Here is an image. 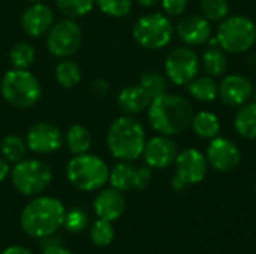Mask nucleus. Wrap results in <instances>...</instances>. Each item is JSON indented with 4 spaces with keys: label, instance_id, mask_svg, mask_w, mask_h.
Wrapping results in <instances>:
<instances>
[{
    "label": "nucleus",
    "instance_id": "f257e3e1",
    "mask_svg": "<svg viewBox=\"0 0 256 254\" xmlns=\"http://www.w3.org/2000/svg\"><path fill=\"white\" fill-rule=\"evenodd\" d=\"M194 114V106L186 97L170 93L154 97L147 109L153 130L166 136H177L189 129Z\"/></svg>",
    "mask_w": 256,
    "mask_h": 254
},
{
    "label": "nucleus",
    "instance_id": "f03ea898",
    "mask_svg": "<svg viewBox=\"0 0 256 254\" xmlns=\"http://www.w3.org/2000/svg\"><path fill=\"white\" fill-rule=\"evenodd\" d=\"M147 135L142 123L134 115L117 117L106 130V148L118 162H135L142 156Z\"/></svg>",
    "mask_w": 256,
    "mask_h": 254
},
{
    "label": "nucleus",
    "instance_id": "7ed1b4c3",
    "mask_svg": "<svg viewBox=\"0 0 256 254\" xmlns=\"http://www.w3.org/2000/svg\"><path fill=\"white\" fill-rule=\"evenodd\" d=\"M64 205L52 196H34L21 213V228L32 238L54 235L64 222Z\"/></svg>",
    "mask_w": 256,
    "mask_h": 254
},
{
    "label": "nucleus",
    "instance_id": "20e7f679",
    "mask_svg": "<svg viewBox=\"0 0 256 254\" xmlns=\"http://www.w3.org/2000/svg\"><path fill=\"white\" fill-rule=\"evenodd\" d=\"M3 100L16 109H28L42 97V85L28 69H9L0 81Z\"/></svg>",
    "mask_w": 256,
    "mask_h": 254
},
{
    "label": "nucleus",
    "instance_id": "39448f33",
    "mask_svg": "<svg viewBox=\"0 0 256 254\" xmlns=\"http://www.w3.org/2000/svg\"><path fill=\"white\" fill-rule=\"evenodd\" d=\"M66 178L76 190L96 192L108 183L110 168L106 162L96 154H76L66 165Z\"/></svg>",
    "mask_w": 256,
    "mask_h": 254
},
{
    "label": "nucleus",
    "instance_id": "423d86ee",
    "mask_svg": "<svg viewBox=\"0 0 256 254\" xmlns=\"http://www.w3.org/2000/svg\"><path fill=\"white\" fill-rule=\"evenodd\" d=\"M174 24L171 18L162 12H152L140 16L132 25L134 40L146 49H162L168 46L174 37Z\"/></svg>",
    "mask_w": 256,
    "mask_h": 254
},
{
    "label": "nucleus",
    "instance_id": "0eeeda50",
    "mask_svg": "<svg viewBox=\"0 0 256 254\" xmlns=\"http://www.w3.org/2000/svg\"><path fill=\"white\" fill-rule=\"evenodd\" d=\"M216 39L225 52L243 54L256 43V24L244 15H228L219 22Z\"/></svg>",
    "mask_w": 256,
    "mask_h": 254
},
{
    "label": "nucleus",
    "instance_id": "6e6552de",
    "mask_svg": "<svg viewBox=\"0 0 256 254\" xmlns=\"http://www.w3.org/2000/svg\"><path fill=\"white\" fill-rule=\"evenodd\" d=\"M10 181L22 196H38L45 192L52 181V169L39 159H24L10 169Z\"/></svg>",
    "mask_w": 256,
    "mask_h": 254
},
{
    "label": "nucleus",
    "instance_id": "1a4fd4ad",
    "mask_svg": "<svg viewBox=\"0 0 256 254\" xmlns=\"http://www.w3.org/2000/svg\"><path fill=\"white\" fill-rule=\"evenodd\" d=\"M82 43V28L72 18H62L46 33V48L56 58H69L78 52Z\"/></svg>",
    "mask_w": 256,
    "mask_h": 254
},
{
    "label": "nucleus",
    "instance_id": "9d476101",
    "mask_svg": "<svg viewBox=\"0 0 256 254\" xmlns=\"http://www.w3.org/2000/svg\"><path fill=\"white\" fill-rule=\"evenodd\" d=\"M201 58L192 46H177L171 49L164 63V73L168 81L177 87L188 85L198 76Z\"/></svg>",
    "mask_w": 256,
    "mask_h": 254
},
{
    "label": "nucleus",
    "instance_id": "9b49d317",
    "mask_svg": "<svg viewBox=\"0 0 256 254\" xmlns=\"http://www.w3.org/2000/svg\"><path fill=\"white\" fill-rule=\"evenodd\" d=\"M26 144L28 151L33 154H52L64 145V132H62V129L54 123L39 121L27 130Z\"/></svg>",
    "mask_w": 256,
    "mask_h": 254
},
{
    "label": "nucleus",
    "instance_id": "f8f14e48",
    "mask_svg": "<svg viewBox=\"0 0 256 254\" xmlns=\"http://www.w3.org/2000/svg\"><path fill=\"white\" fill-rule=\"evenodd\" d=\"M206 157L208 165L222 174L236 171L242 163V151L238 145L230 138L220 135L210 141L206 150Z\"/></svg>",
    "mask_w": 256,
    "mask_h": 254
},
{
    "label": "nucleus",
    "instance_id": "ddd939ff",
    "mask_svg": "<svg viewBox=\"0 0 256 254\" xmlns=\"http://www.w3.org/2000/svg\"><path fill=\"white\" fill-rule=\"evenodd\" d=\"M174 166V175L183 180L188 186H195L206 180L210 165L204 153L196 148H186L183 151H178Z\"/></svg>",
    "mask_w": 256,
    "mask_h": 254
},
{
    "label": "nucleus",
    "instance_id": "4468645a",
    "mask_svg": "<svg viewBox=\"0 0 256 254\" xmlns=\"http://www.w3.org/2000/svg\"><path fill=\"white\" fill-rule=\"evenodd\" d=\"M178 154V148L172 136L156 135L147 139L142 151V159L147 166L152 169H166L174 165L176 157Z\"/></svg>",
    "mask_w": 256,
    "mask_h": 254
},
{
    "label": "nucleus",
    "instance_id": "2eb2a0df",
    "mask_svg": "<svg viewBox=\"0 0 256 254\" xmlns=\"http://www.w3.org/2000/svg\"><path fill=\"white\" fill-rule=\"evenodd\" d=\"M254 96L252 81L242 73L224 75L219 84V99L232 108H240L248 103Z\"/></svg>",
    "mask_w": 256,
    "mask_h": 254
},
{
    "label": "nucleus",
    "instance_id": "dca6fc26",
    "mask_svg": "<svg viewBox=\"0 0 256 254\" xmlns=\"http://www.w3.org/2000/svg\"><path fill=\"white\" fill-rule=\"evenodd\" d=\"M54 22V10L51 9V6L42 1L30 3L20 19L22 31L34 39L46 36Z\"/></svg>",
    "mask_w": 256,
    "mask_h": 254
},
{
    "label": "nucleus",
    "instance_id": "f3484780",
    "mask_svg": "<svg viewBox=\"0 0 256 254\" xmlns=\"http://www.w3.org/2000/svg\"><path fill=\"white\" fill-rule=\"evenodd\" d=\"M174 28L178 39L188 46L204 45L212 37V22L201 13L183 15Z\"/></svg>",
    "mask_w": 256,
    "mask_h": 254
},
{
    "label": "nucleus",
    "instance_id": "a211bd4d",
    "mask_svg": "<svg viewBox=\"0 0 256 254\" xmlns=\"http://www.w3.org/2000/svg\"><path fill=\"white\" fill-rule=\"evenodd\" d=\"M93 210L99 219L116 222L126 211V198L123 192L114 187H108V189L102 187L94 198Z\"/></svg>",
    "mask_w": 256,
    "mask_h": 254
},
{
    "label": "nucleus",
    "instance_id": "6ab92c4d",
    "mask_svg": "<svg viewBox=\"0 0 256 254\" xmlns=\"http://www.w3.org/2000/svg\"><path fill=\"white\" fill-rule=\"evenodd\" d=\"M152 103V97L146 93V90L140 84L126 85L120 90L117 96V106L124 115H138L148 109Z\"/></svg>",
    "mask_w": 256,
    "mask_h": 254
},
{
    "label": "nucleus",
    "instance_id": "aec40b11",
    "mask_svg": "<svg viewBox=\"0 0 256 254\" xmlns=\"http://www.w3.org/2000/svg\"><path fill=\"white\" fill-rule=\"evenodd\" d=\"M92 144H93L92 132L84 124L75 123L69 126L68 130L64 132V145L72 156L88 153Z\"/></svg>",
    "mask_w": 256,
    "mask_h": 254
},
{
    "label": "nucleus",
    "instance_id": "412c9836",
    "mask_svg": "<svg viewBox=\"0 0 256 254\" xmlns=\"http://www.w3.org/2000/svg\"><path fill=\"white\" fill-rule=\"evenodd\" d=\"M190 127L194 133L201 139H214L220 135V120L214 112L210 111H200L198 114H194Z\"/></svg>",
    "mask_w": 256,
    "mask_h": 254
},
{
    "label": "nucleus",
    "instance_id": "4be33fe9",
    "mask_svg": "<svg viewBox=\"0 0 256 254\" xmlns=\"http://www.w3.org/2000/svg\"><path fill=\"white\" fill-rule=\"evenodd\" d=\"M234 129L243 139H256V102H248L237 109Z\"/></svg>",
    "mask_w": 256,
    "mask_h": 254
},
{
    "label": "nucleus",
    "instance_id": "5701e85b",
    "mask_svg": "<svg viewBox=\"0 0 256 254\" xmlns=\"http://www.w3.org/2000/svg\"><path fill=\"white\" fill-rule=\"evenodd\" d=\"M54 79L62 88L70 90L80 85L82 79V70L80 64L70 57L60 58V61L56 64V69H54Z\"/></svg>",
    "mask_w": 256,
    "mask_h": 254
},
{
    "label": "nucleus",
    "instance_id": "b1692460",
    "mask_svg": "<svg viewBox=\"0 0 256 254\" xmlns=\"http://www.w3.org/2000/svg\"><path fill=\"white\" fill-rule=\"evenodd\" d=\"M189 94L202 103H210L219 99V84L213 76L208 75H198L195 79H192L188 85Z\"/></svg>",
    "mask_w": 256,
    "mask_h": 254
},
{
    "label": "nucleus",
    "instance_id": "393cba45",
    "mask_svg": "<svg viewBox=\"0 0 256 254\" xmlns=\"http://www.w3.org/2000/svg\"><path fill=\"white\" fill-rule=\"evenodd\" d=\"M201 67L206 75L219 78L226 73L228 69V57L226 52L220 46H210L204 51L201 57Z\"/></svg>",
    "mask_w": 256,
    "mask_h": 254
},
{
    "label": "nucleus",
    "instance_id": "a878e982",
    "mask_svg": "<svg viewBox=\"0 0 256 254\" xmlns=\"http://www.w3.org/2000/svg\"><path fill=\"white\" fill-rule=\"evenodd\" d=\"M26 138L18 133H9L0 141V156L9 163H18L27 156Z\"/></svg>",
    "mask_w": 256,
    "mask_h": 254
},
{
    "label": "nucleus",
    "instance_id": "bb28decb",
    "mask_svg": "<svg viewBox=\"0 0 256 254\" xmlns=\"http://www.w3.org/2000/svg\"><path fill=\"white\" fill-rule=\"evenodd\" d=\"M134 175L135 166L132 165V162H118L112 166V169H110L108 183L111 184V187L124 193L134 189Z\"/></svg>",
    "mask_w": 256,
    "mask_h": 254
},
{
    "label": "nucleus",
    "instance_id": "cd10ccee",
    "mask_svg": "<svg viewBox=\"0 0 256 254\" xmlns=\"http://www.w3.org/2000/svg\"><path fill=\"white\" fill-rule=\"evenodd\" d=\"M36 60V49L30 42L18 40L9 49V63L15 69H30Z\"/></svg>",
    "mask_w": 256,
    "mask_h": 254
},
{
    "label": "nucleus",
    "instance_id": "c85d7f7f",
    "mask_svg": "<svg viewBox=\"0 0 256 254\" xmlns=\"http://www.w3.org/2000/svg\"><path fill=\"white\" fill-rule=\"evenodd\" d=\"M168 78L158 70H147L140 76L138 84L146 90V93L152 97V100L158 96L168 93Z\"/></svg>",
    "mask_w": 256,
    "mask_h": 254
},
{
    "label": "nucleus",
    "instance_id": "c756f323",
    "mask_svg": "<svg viewBox=\"0 0 256 254\" xmlns=\"http://www.w3.org/2000/svg\"><path fill=\"white\" fill-rule=\"evenodd\" d=\"M96 6V0H56L57 10L64 18H81L93 10Z\"/></svg>",
    "mask_w": 256,
    "mask_h": 254
},
{
    "label": "nucleus",
    "instance_id": "7c9ffc66",
    "mask_svg": "<svg viewBox=\"0 0 256 254\" xmlns=\"http://www.w3.org/2000/svg\"><path fill=\"white\" fill-rule=\"evenodd\" d=\"M116 237V231L112 226V222L98 219L90 229V240L98 247H106L112 243Z\"/></svg>",
    "mask_w": 256,
    "mask_h": 254
},
{
    "label": "nucleus",
    "instance_id": "2f4dec72",
    "mask_svg": "<svg viewBox=\"0 0 256 254\" xmlns=\"http://www.w3.org/2000/svg\"><path fill=\"white\" fill-rule=\"evenodd\" d=\"M201 15L210 22H220L230 15L228 0H201Z\"/></svg>",
    "mask_w": 256,
    "mask_h": 254
},
{
    "label": "nucleus",
    "instance_id": "473e14b6",
    "mask_svg": "<svg viewBox=\"0 0 256 254\" xmlns=\"http://www.w3.org/2000/svg\"><path fill=\"white\" fill-rule=\"evenodd\" d=\"M99 10L110 18H124L134 7V0H96Z\"/></svg>",
    "mask_w": 256,
    "mask_h": 254
},
{
    "label": "nucleus",
    "instance_id": "72a5a7b5",
    "mask_svg": "<svg viewBox=\"0 0 256 254\" xmlns=\"http://www.w3.org/2000/svg\"><path fill=\"white\" fill-rule=\"evenodd\" d=\"M87 222H88L87 214L82 210H80V208H74L70 211H66L63 226L69 232L78 234V232H82L87 228Z\"/></svg>",
    "mask_w": 256,
    "mask_h": 254
},
{
    "label": "nucleus",
    "instance_id": "f704fd0d",
    "mask_svg": "<svg viewBox=\"0 0 256 254\" xmlns=\"http://www.w3.org/2000/svg\"><path fill=\"white\" fill-rule=\"evenodd\" d=\"M153 180V169L147 165L135 168L134 175V190H146Z\"/></svg>",
    "mask_w": 256,
    "mask_h": 254
},
{
    "label": "nucleus",
    "instance_id": "c9c22d12",
    "mask_svg": "<svg viewBox=\"0 0 256 254\" xmlns=\"http://www.w3.org/2000/svg\"><path fill=\"white\" fill-rule=\"evenodd\" d=\"M162 4V10L165 15L171 16H182L188 6H189V0H160Z\"/></svg>",
    "mask_w": 256,
    "mask_h": 254
},
{
    "label": "nucleus",
    "instance_id": "e433bc0d",
    "mask_svg": "<svg viewBox=\"0 0 256 254\" xmlns=\"http://www.w3.org/2000/svg\"><path fill=\"white\" fill-rule=\"evenodd\" d=\"M90 91H92V94L96 96V97H105L106 93L110 91V85H108V82H106L105 79L98 78V79H94V81L90 84Z\"/></svg>",
    "mask_w": 256,
    "mask_h": 254
},
{
    "label": "nucleus",
    "instance_id": "4c0bfd02",
    "mask_svg": "<svg viewBox=\"0 0 256 254\" xmlns=\"http://www.w3.org/2000/svg\"><path fill=\"white\" fill-rule=\"evenodd\" d=\"M10 174V163L0 156V183H3Z\"/></svg>",
    "mask_w": 256,
    "mask_h": 254
},
{
    "label": "nucleus",
    "instance_id": "58836bf2",
    "mask_svg": "<svg viewBox=\"0 0 256 254\" xmlns=\"http://www.w3.org/2000/svg\"><path fill=\"white\" fill-rule=\"evenodd\" d=\"M2 254H33L28 249L22 247V246H10L8 249H4Z\"/></svg>",
    "mask_w": 256,
    "mask_h": 254
},
{
    "label": "nucleus",
    "instance_id": "ea45409f",
    "mask_svg": "<svg viewBox=\"0 0 256 254\" xmlns=\"http://www.w3.org/2000/svg\"><path fill=\"white\" fill-rule=\"evenodd\" d=\"M171 187H172L176 192H184L189 186H188L183 180H180L177 175H174V177L171 178Z\"/></svg>",
    "mask_w": 256,
    "mask_h": 254
},
{
    "label": "nucleus",
    "instance_id": "a19ab883",
    "mask_svg": "<svg viewBox=\"0 0 256 254\" xmlns=\"http://www.w3.org/2000/svg\"><path fill=\"white\" fill-rule=\"evenodd\" d=\"M42 254H74V253H72V252H69V250H66V249H63V247H60V246H52V247L45 249Z\"/></svg>",
    "mask_w": 256,
    "mask_h": 254
},
{
    "label": "nucleus",
    "instance_id": "79ce46f5",
    "mask_svg": "<svg viewBox=\"0 0 256 254\" xmlns=\"http://www.w3.org/2000/svg\"><path fill=\"white\" fill-rule=\"evenodd\" d=\"M135 1L142 7H153L160 3V0H135Z\"/></svg>",
    "mask_w": 256,
    "mask_h": 254
},
{
    "label": "nucleus",
    "instance_id": "37998d69",
    "mask_svg": "<svg viewBox=\"0 0 256 254\" xmlns=\"http://www.w3.org/2000/svg\"><path fill=\"white\" fill-rule=\"evenodd\" d=\"M27 3H38V1H42V0H26Z\"/></svg>",
    "mask_w": 256,
    "mask_h": 254
},
{
    "label": "nucleus",
    "instance_id": "c03bdc74",
    "mask_svg": "<svg viewBox=\"0 0 256 254\" xmlns=\"http://www.w3.org/2000/svg\"><path fill=\"white\" fill-rule=\"evenodd\" d=\"M255 193H256V184H255Z\"/></svg>",
    "mask_w": 256,
    "mask_h": 254
}]
</instances>
